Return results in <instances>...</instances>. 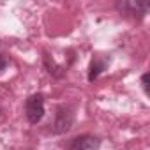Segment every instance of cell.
<instances>
[{
    "label": "cell",
    "instance_id": "6da1fadb",
    "mask_svg": "<svg viewBox=\"0 0 150 150\" xmlns=\"http://www.w3.org/2000/svg\"><path fill=\"white\" fill-rule=\"evenodd\" d=\"M25 117L30 124H39L44 117V96L32 94L25 101Z\"/></svg>",
    "mask_w": 150,
    "mask_h": 150
},
{
    "label": "cell",
    "instance_id": "7a4b0ae2",
    "mask_svg": "<svg viewBox=\"0 0 150 150\" xmlns=\"http://www.w3.org/2000/svg\"><path fill=\"white\" fill-rule=\"evenodd\" d=\"M99 146H101L99 138H96L92 134H81L72 139L69 150H99Z\"/></svg>",
    "mask_w": 150,
    "mask_h": 150
},
{
    "label": "cell",
    "instance_id": "3957f363",
    "mask_svg": "<svg viewBox=\"0 0 150 150\" xmlns=\"http://www.w3.org/2000/svg\"><path fill=\"white\" fill-rule=\"evenodd\" d=\"M110 58L106 57H94V60L90 62V69H88V81H94L99 74L108 67Z\"/></svg>",
    "mask_w": 150,
    "mask_h": 150
},
{
    "label": "cell",
    "instance_id": "277c9868",
    "mask_svg": "<svg viewBox=\"0 0 150 150\" xmlns=\"http://www.w3.org/2000/svg\"><path fill=\"white\" fill-rule=\"evenodd\" d=\"M71 124H72V115H71V113H67L64 108H60V110H58V113H57V122L53 124V127H57V129H55V132L69 131V129H71Z\"/></svg>",
    "mask_w": 150,
    "mask_h": 150
},
{
    "label": "cell",
    "instance_id": "5b68a950",
    "mask_svg": "<svg viewBox=\"0 0 150 150\" xmlns=\"http://www.w3.org/2000/svg\"><path fill=\"white\" fill-rule=\"evenodd\" d=\"M117 7L120 11H125L129 14H139L143 16L148 9V4H139V2H122V4H117Z\"/></svg>",
    "mask_w": 150,
    "mask_h": 150
},
{
    "label": "cell",
    "instance_id": "8992f818",
    "mask_svg": "<svg viewBox=\"0 0 150 150\" xmlns=\"http://www.w3.org/2000/svg\"><path fill=\"white\" fill-rule=\"evenodd\" d=\"M141 85H143V90H145V94H148V74L145 72L143 76H141Z\"/></svg>",
    "mask_w": 150,
    "mask_h": 150
},
{
    "label": "cell",
    "instance_id": "52a82bcc",
    "mask_svg": "<svg viewBox=\"0 0 150 150\" xmlns=\"http://www.w3.org/2000/svg\"><path fill=\"white\" fill-rule=\"evenodd\" d=\"M6 67H7V60H6L2 55H0V71H4Z\"/></svg>",
    "mask_w": 150,
    "mask_h": 150
}]
</instances>
